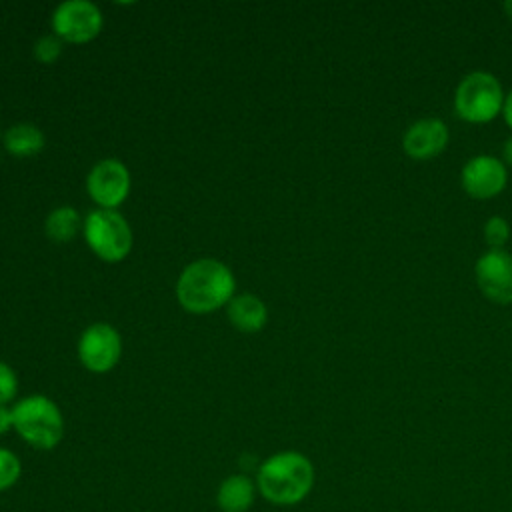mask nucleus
Wrapping results in <instances>:
<instances>
[{
    "mask_svg": "<svg viewBox=\"0 0 512 512\" xmlns=\"http://www.w3.org/2000/svg\"><path fill=\"white\" fill-rule=\"evenodd\" d=\"M316 472L312 460L296 450L268 456L256 470V488L274 506H296L314 488Z\"/></svg>",
    "mask_w": 512,
    "mask_h": 512,
    "instance_id": "obj_1",
    "label": "nucleus"
},
{
    "mask_svg": "<svg viewBox=\"0 0 512 512\" xmlns=\"http://www.w3.org/2000/svg\"><path fill=\"white\" fill-rule=\"evenodd\" d=\"M236 280L232 270L212 258L188 264L176 282L180 306L194 314H206L226 306L234 298Z\"/></svg>",
    "mask_w": 512,
    "mask_h": 512,
    "instance_id": "obj_2",
    "label": "nucleus"
},
{
    "mask_svg": "<svg viewBox=\"0 0 512 512\" xmlns=\"http://www.w3.org/2000/svg\"><path fill=\"white\" fill-rule=\"evenodd\" d=\"M12 422L18 436L36 450H52L64 436L60 408L42 394L22 398L12 408Z\"/></svg>",
    "mask_w": 512,
    "mask_h": 512,
    "instance_id": "obj_3",
    "label": "nucleus"
},
{
    "mask_svg": "<svg viewBox=\"0 0 512 512\" xmlns=\"http://www.w3.org/2000/svg\"><path fill=\"white\" fill-rule=\"evenodd\" d=\"M504 90L500 80L484 70L468 72L454 90V112L470 124L492 122L504 108Z\"/></svg>",
    "mask_w": 512,
    "mask_h": 512,
    "instance_id": "obj_4",
    "label": "nucleus"
},
{
    "mask_svg": "<svg viewBox=\"0 0 512 512\" xmlns=\"http://www.w3.org/2000/svg\"><path fill=\"white\" fill-rule=\"evenodd\" d=\"M84 238L90 250L106 262H120L132 248V230L126 218L108 208L92 210L86 216Z\"/></svg>",
    "mask_w": 512,
    "mask_h": 512,
    "instance_id": "obj_5",
    "label": "nucleus"
},
{
    "mask_svg": "<svg viewBox=\"0 0 512 512\" xmlns=\"http://www.w3.org/2000/svg\"><path fill=\"white\" fill-rule=\"evenodd\" d=\"M102 12L88 0H66L52 14V32L66 42L84 44L102 30Z\"/></svg>",
    "mask_w": 512,
    "mask_h": 512,
    "instance_id": "obj_6",
    "label": "nucleus"
},
{
    "mask_svg": "<svg viewBox=\"0 0 512 512\" xmlns=\"http://www.w3.org/2000/svg\"><path fill=\"white\" fill-rule=\"evenodd\" d=\"M474 278L490 302L500 306L512 302V254L504 248H488L474 264Z\"/></svg>",
    "mask_w": 512,
    "mask_h": 512,
    "instance_id": "obj_7",
    "label": "nucleus"
},
{
    "mask_svg": "<svg viewBox=\"0 0 512 512\" xmlns=\"http://www.w3.org/2000/svg\"><path fill=\"white\" fill-rule=\"evenodd\" d=\"M462 190L474 200H490L508 184L506 164L492 154L472 156L460 172Z\"/></svg>",
    "mask_w": 512,
    "mask_h": 512,
    "instance_id": "obj_8",
    "label": "nucleus"
},
{
    "mask_svg": "<svg viewBox=\"0 0 512 512\" xmlns=\"http://www.w3.org/2000/svg\"><path fill=\"white\" fill-rule=\"evenodd\" d=\"M122 354V340L114 326L98 322L88 326L78 340L80 362L90 372H108L116 366Z\"/></svg>",
    "mask_w": 512,
    "mask_h": 512,
    "instance_id": "obj_9",
    "label": "nucleus"
},
{
    "mask_svg": "<svg viewBox=\"0 0 512 512\" xmlns=\"http://www.w3.org/2000/svg\"><path fill=\"white\" fill-rule=\"evenodd\" d=\"M86 188L90 198L100 206L114 210L120 206L128 192H130V172L128 168L116 160V158H106L100 160L88 174L86 178Z\"/></svg>",
    "mask_w": 512,
    "mask_h": 512,
    "instance_id": "obj_10",
    "label": "nucleus"
},
{
    "mask_svg": "<svg viewBox=\"0 0 512 512\" xmlns=\"http://www.w3.org/2000/svg\"><path fill=\"white\" fill-rule=\"evenodd\" d=\"M450 132L440 118H420L402 134V150L412 160H430L448 146Z\"/></svg>",
    "mask_w": 512,
    "mask_h": 512,
    "instance_id": "obj_11",
    "label": "nucleus"
},
{
    "mask_svg": "<svg viewBox=\"0 0 512 512\" xmlns=\"http://www.w3.org/2000/svg\"><path fill=\"white\" fill-rule=\"evenodd\" d=\"M256 482L246 474L226 476L216 490V504L222 512H246L256 498Z\"/></svg>",
    "mask_w": 512,
    "mask_h": 512,
    "instance_id": "obj_12",
    "label": "nucleus"
},
{
    "mask_svg": "<svg viewBox=\"0 0 512 512\" xmlns=\"http://www.w3.org/2000/svg\"><path fill=\"white\" fill-rule=\"evenodd\" d=\"M226 312L230 322L242 332H258L268 318V310L264 302L254 294L234 296L226 304Z\"/></svg>",
    "mask_w": 512,
    "mask_h": 512,
    "instance_id": "obj_13",
    "label": "nucleus"
},
{
    "mask_svg": "<svg viewBox=\"0 0 512 512\" xmlns=\"http://www.w3.org/2000/svg\"><path fill=\"white\" fill-rule=\"evenodd\" d=\"M42 146H44V134L40 132L38 126L30 124V122L14 124L4 136V148L12 156H18V158L32 156V154L40 152Z\"/></svg>",
    "mask_w": 512,
    "mask_h": 512,
    "instance_id": "obj_14",
    "label": "nucleus"
},
{
    "mask_svg": "<svg viewBox=\"0 0 512 512\" xmlns=\"http://www.w3.org/2000/svg\"><path fill=\"white\" fill-rule=\"evenodd\" d=\"M80 224H82L80 216L74 208L60 206L50 212L44 228H46V234L50 240L68 242V240H72V236H76V232L80 230Z\"/></svg>",
    "mask_w": 512,
    "mask_h": 512,
    "instance_id": "obj_15",
    "label": "nucleus"
},
{
    "mask_svg": "<svg viewBox=\"0 0 512 512\" xmlns=\"http://www.w3.org/2000/svg\"><path fill=\"white\" fill-rule=\"evenodd\" d=\"M22 474V462L20 458L8 450V448H0V492H6L8 488H12Z\"/></svg>",
    "mask_w": 512,
    "mask_h": 512,
    "instance_id": "obj_16",
    "label": "nucleus"
},
{
    "mask_svg": "<svg viewBox=\"0 0 512 512\" xmlns=\"http://www.w3.org/2000/svg\"><path fill=\"white\" fill-rule=\"evenodd\" d=\"M482 234H484L486 244L492 250H500V248H504V244L510 238V224H508V220L504 216H490L484 222Z\"/></svg>",
    "mask_w": 512,
    "mask_h": 512,
    "instance_id": "obj_17",
    "label": "nucleus"
},
{
    "mask_svg": "<svg viewBox=\"0 0 512 512\" xmlns=\"http://www.w3.org/2000/svg\"><path fill=\"white\" fill-rule=\"evenodd\" d=\"M60 54H62V40L56 34L42 36L34 44V56L42 64H52Z\"/></svg>",
    "mask_w": 512,
    "mask_h": 512,
    "instance_id": "obj_18",
    "label": "nucleus"
},
{
    "mask_svg": "<svg viewBox=\"0 0 512 512\" xmlns=\"http://www.w3.org/2000/svg\"><path fill=\"white\" fill-rule=\"evenodd\" d=\"M18 392V380L14 370L0 360V404H8L10 400H14Z\"/></svg>",
    "mask_w": 512,
    "mask_h": 512,
    "instance_id": "obj_19",
    "label": "nucleus"
},
{
    "mask_svg": "<svg viewBox=\"0 0 512 512\" xmlns=\"http://www.w3.org/2000/svg\"><path fill=\"white\" fill-rule=\"evenodd\" d=\"M10 428H14V422H12V408L0 404V434H6Z\"/></svg>",
    "mask_w": 512,
    "mask_h": 512,
    "instance_id": "obj_20",
    "label": "nucleus"
},
{
    "mask_svg": "<svg viewBox=\"0 0 512 512\" xmlns=\"http://www.w3.org/2000/svg\"><path fill=\"white\" fill-rule=\"evenodd\" d=\"M502 116H504V122L508 124V128L512 130V90L506 94L504 98V108H502Z\"/></svg>",
    "mask_w": 512,
    "mask_h": 512,
    "instance_id": "obj_21",
    "label": "nucleus"
},
{
    "mask_svg": "<svg viewBox=\"0 0 512 512\" xmlns=\"http://www.w3.org/2000/svg\"><path fill=\"white\" fill-rule=\"evenodd\" d=\"M502 162L506 164V168H512V136H508L502 144Z\"/></svg>",
    "mask_w": 512,
    "mask_h": 512,
    "instance_id": "obj_22",
    "label": "nucleus"
},
{
    "mask_svg": "<svg viewBox=\"0 0 512 512\" xmlns=\"http://www.w3.org/2000/svg\"><path fill=\"white\" fill-rule=\"evenodd\" d=\"M504 12H506V16L512 20V0H506V2H504Z\"/></svg>",
    "mask_w": 512,
    "mask_h": 512,
    "instance_id": "obj_23",
    "label": "nucleus"
}]
</instances>
